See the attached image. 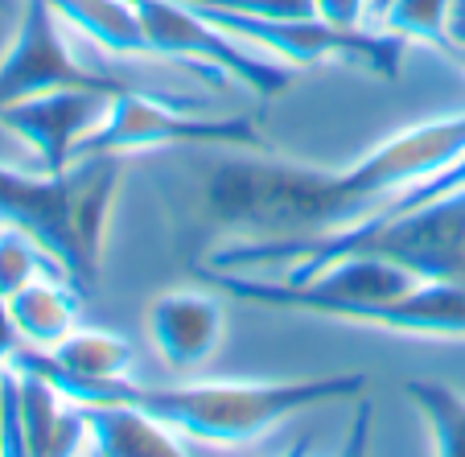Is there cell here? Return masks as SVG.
<instances>
[{
  "mask_svg": "<svg viewBox=\"0 0 465 457\" xmlns=\"http://www.w3.org/2000/svg\"><path fill=\"white\" fill-rule=\"evenodd\" d=\"M58 25L62 21L50 9V0H25L13 45L0 58V107L29 95H45V91H66V87L107 91V95L149 91L144 83L128 79V75H107L79 62Z\"/></svg>",
  "mask_w": 465,
  "mask_h": 457,
  "instance_id": "7",
  "label": "cell"
},
{
  "mask_svg": "<svg viewBox=\"0 0 465 457\" xmlns=\"http://www.w3.org/2000/svg\"><path fill=\"white\" fill-rule=\"evenodd\" d=\"M263 136L243 115H206L198 99L173 91H124L112 99L107 120L79 144L74 161L91 153L144 149H260Z\"/></svg>",
  "mask_w": 465,
  "mask_h": 457,
  "instance_id": "4",
  "label": "cell"
},
{
  "mask_svg": "<svg viewBox=\"0 0 465 457\" xmlns=\"http://www.w3.org/2000/svg\"><path fill=\"white\" fill-rule=\"evenodd\" d=\"M313 9H317V17L330 21V25L359 29L371 9V0H313Z\"/></svg>",
  "mask_w": 465,
  "mask_h": 457,
  "instance_id": "20",
  "label": "cell"
},
{
  "mask_svg": "<svg viewBox=\"0 0 465 457\" xmlns=\"http://www.w3.org/2000/svg\"><path fill=\"white\" fill-rule=\"evenodd\" d=\"M87 421L91 453L104 457H182V432L136 404H79Z\"/></svg>",
  "mask_w": 465,
  "mask_h": 457,
  "instance_id": "11",
  "label": "cell"
},
{
  "mask_svg": "<svg viewBox=\"0 0 465 457\" xmlns=\"http://www.w3.org/2000/svg\"><path fill=\"white\" fill-rule=\"evenodd\" d=\"M465 153V115L429 120L383 141L346 169L276 157L185 161L169 182V219L185 247L231 239H313L362 223L379 203ZM190 255V260H198Z\"/></svg>",
  "mask_w": 465,
  "mask_h": 457,
  "instance_id": "1",
  "label": "cell"
},
{
  "mask_svg": "<svg viewBox=\"0 0 465 457\" xmlns=\"http://www.w3.org/2000/svg\"><path fill=\"white\" fill-rule=\"evenodd\" d=\"M227 34L243 37L247 45L272 54V58L289 62V66H359V71L375 75L379 83H395L404 71L408 37L391 34H371V29H346L330 25L322 17H243V13H203Z\"/></svg>",
  "mask_w": 465,
  "mask_h": 457,
  "instance_id": "6",
  "label": "cell"
},
{
  "mask_svg": "<svg viewBox=\"0 0 465 457\" xmlns=\"http://www.w3.org/2000/svg\"><path fill=\"white\" fill-rule=\"evenodd\" d=\"M149 338L173 371L203 367L223 338V301L214 293L177 289L149 305Z\"/></svg>",
  "mask_w": 465,
  "mask_h": 457,
  "instance_id": "9",
  "label": "cell"
},
{
  "mask_svg": "<svg viewBox=\"0 0 465 457\" xmlns=\"http://www.w3.org/2000/svg\"><path fill=\"white\" fill-rule=\"evenodd\" d=\"M42 359L50 363L54 371H62V375L112 379V375H128L136 354H132L128 338L107 334V330H79V325H74L54 351H42Z\"/></svg>",
  "mask_w": 465,
  "mask_h": 457,
  "instance_id": "14",
  "label": "cell"
},
{
  "mask_svg": "<svg viewBox=\"0 0 465 457\" xmlns=\"http://www.w3.org/2000/svg\"><path fill=\"white\" fill-rule=\"evenodd\" d=\"M404 396L424 416L432 437V453L440 457H465V396L437 379H408Z\"/></svg>",
  "mask_w": 465,
  "mask_h": 457,
  "instance_id": "15",
  "label": "cell"
},
{
  "mask_svg": "<svg viewBox=\"0 0 465 457\" xmlns=\"http://www.w3.org/2000/svg\"><path fill=\"white\" fill-rule=\"evenodd\" d=\"M17 346H25V338H21L17 322H13V313H9V297H0V367L13 359Z\"/></svg>",
  "mask_w": 465,
  "mask_h": 457,
  "instance_id": "21",
  "label": "cell"
},
{
  "mask_svg": "<svg viewBox=\"0 0 465 457\" xmlns=\"http://www.w3.org/2000/svg\"><path fill=\"white\" fill-rule=\"evenodd\" d=\"M440 54H445L449 62H453L457 71H465V45H457V42H445V45H437Z\"/></svg>",
  "mask_w": 465,
  "mask_h": 457,
  "instance_id": "23",
  "label": "cell"
},
{
  "mask_svg": "<svg viewBox=\"0 0 465 457\" xmlns=\"http://www.w3.org/2000/svg\"><path fill=\"white\" fill-rule=\"evenodd\" d=\"M0 453L5 457H29L25 445V416H21V379L17 367H0Z\"/></svg>",
  "mask_w": 465,
  "mask_h": 457,
  "instance_id": "18",
  "label": "cell"
},
{
  "mask_svg": "<svg viewBox=\"0 0 465 457\" xmlns=\"http://www.w3.org/2000/svg\"><path fill=\"white\" fill-rule=\"evenodd\" d=\"M124 157L91 153L58 174H21L0 165V231H21L45 255H54L79 293L99 273L104 239L112 227Z\"/></svg>",
  "mask_w": 465,
  "mask_h": 457,
  "instance_id": "3",
  "label": "cell"
},
{
  "mask_svg": "<svg viewBox=\"0 0 465 457\" xmlns=\"http://www.w3.org/2000/svg\"><path fill=\"white\" fill-rule=\"evenodd\" d=\"M136 9H141L153 58H173L185 62V66H198V71L211 75V83L235 79L263 99L284 95L297 79V66L247 45L243 37L227 34L223 25H214L203 13H193L182 0H136Z\"/></svg>",
  "mask_w": 465,
  "mask_h": 457,
  "instance_id": "5",
  "label": "cell"
},
{
  "mask_svg": "<svg viewBox=\"0 0 465 457\" xmlns=\"http://www.w3.org/2000/svg\"><path fill=\"white\" fill-rule=\"evenodd\" d=\"M115 95L87 87H66V91H45V95H29L17 104L0 107V128L25 141L37 153L42 169L58 174L74 161L79 144L107 120V107Z\"/></svg>",
  "mask_w": 465,
  "mask_h": 457,
  "instance_id": "8",
  "label": "cell"
},
{
  "mask_svg": "<svg viewBox=\"0 0 465 457\" xmlns=\"http://www.w3.org/2000/svg\"><path fill=\"white\" fill-rule=\"evenodd\" d=\"M50 9L58 13V21L79 29L87 42H95L99 50L153 58L136 0H50Z\"/></svg>",
  "mask_w": 465,
  "mask_h": 457,
  "instance_id": "13",
  "label": "cell"
},
{
  "mask_svg": "<svg viewBox=\"0 0 465 457\" xmlns=\"http://www.w3.org/2000/svg\"><path fill=\"white\" fill-rule=\"evenodd\" d=\"M21 379V416H25V445L29 457H66L79 453L87 441L79 400H71L62 387L29 367H17Z\"/></svg>",
  "mask_w": 465,
  "mask_h": 457,
  "instance_id": "10",
  "label": "cell"
},
{
  "mask_svg": "<svg viewBox=\"0 0 465 457\" xmlns=\"http://www.w3.org/2000/svg\"><path fill=\"white\" fill-rule=\"evenodd\" d=\"M13 367H29L45 375L54 387H62L79 404H136L149 416L165 421L185 441H214V445H239L272 432L276 424L292 421L301 412H313L325 404H346V400L367 392L362 371L317 379H289V383H185V387H149L132 383L128 375L112 379H74L54 371L42 359L37 346H17Z\"/></svg>",
  "mask_w": 465,
  "mask_h": 457,
  "instance_id": "2",
  "label": "cell"
},
{
  "mask_svg": "<svg viewBox=\"0 0 465 457\" xmlns=\"http://www.w3.org/2000/svg\"><path fill=\"white\" fill-rule=\"evenodd\" d=\"M37 276H71L62 273V264L54 255H45L34 239H25L21 231H0V297H13L17 289H25Z\"/></svg>",
  "mask_w": 465,
  "mask_h": 457,
  "instance_id": "17",
  "label": "cell"
},
{
  "mask_svg": "<svg viewBox=\"0 0 465 457\" xmlns=\"http://www.w3.org/2000/svg\"><path fill=\"white\" fill-rule=\"evenodd\" d=\"M449 9H453V0H387L375 17L383 21V29L408 37V42L445 45L449 42Z\"/></svg>",
  "mask_w": 465,
  "mask_h": 457,
  "instance_id": "16",
  "label": "cell"
},
{
  "mask_svg": "<svg viewBox=\"0 0 465 457\" xmlns=\"http://www.w3.org/2000/svg\"><path fill=\"white\" fill-rule=\"evenodd\" d=\"M79 305L83 293L62 276H37V281H29L25 289H17L9 297V313L17 322L21 338H25V346H37V351H54L71 334L79 325Z\"/></svg>",
  "mask_w": 465,
  "mask_h": 457,
  "instance_id": "12",
  "label": "cell"
},
{
  "mask_svg": "<svg viewBox=\"0 0 465 457\" xmlns=\"http://www.w3.org/2000/svg\"><path fill=\"white\" fill-rule=\"evenodd\" d=\"M193 13H243V17H317L313 0H182Z\"/></svg>",
  "mask_w": 465,
  "mask_h": 457,
  "instance_id": "19",
  "label": "cell"
},
{
  "mask_svg": "<svg viewBox=\"0 0 465 457\" xmlns=\"http://www.w3.org/2000/svg\"><path fill=\"white\" fill-rule=\"evenodd\" d=\"M449 42L465 45V0H453V9H449Z\"/></svg>",
  "mask_w": 465,
  "mask_h": 457,
  "instance_id": "22",
  "label": "cell"
}]
</instances>
